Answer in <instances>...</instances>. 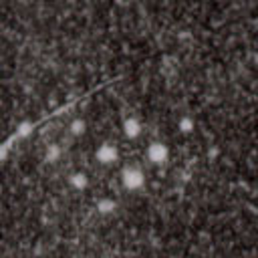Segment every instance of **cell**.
Instances as JSON below:
<instances>
[{"label":"cell","instance_id":"obj_9","mask_svg":"<svg viewBox=\"0 0 258 258\" xmlns=\"http://www.w3.org/2000/svg\"><path fill=\"white\" fill-rule=\"evenodd\" d=\"M177 127H179V131H181L183 135H187V133H191V131H194L196 123H194V119H191V117H181V119H179V123H177Z\"/></svg>","mask_w":258,"mask_h":258},{"label":"cell","instance_id":"obj_8","mask_svg":"<svg viewBox=\"0 0 258 258\" xmlns=\"http://www.w3.org/2000/svg\"><path fill=\"white\" fill-rule=\"evenodd\" d=\"M32 129H34V125H32L30 121H22V123L16 127V137H18V139H24V137H28V135L32 133Z\"/></svg>","mask_w":258,"mask_h":258},{"label":"cell","instance_id":"obj_5","mask_svg":"<svg viewBox=\"0 0 258 258\" xmlns=\"http://www.w3.org/2000/svg\"><path fill=\"white\" fill-rule=\"evenodd\" d=\"M69 183H71V187L73 189H85L87 185H89V177L83 173V171H75V173H71V177H69Z\"/></svg>","mask_w":258,"mask_h":258},{"label":"cell","instance_id":"obj_2","mask_svg":"<svg viewBox=\"0 0 258 258\" xmlns=\"http://www.w3.org/2000/svg\"><path fill=\"white\" fill-rule=\"evenodd\" d=\"M95 159L101 163V165H113L117 159H119V147L111 141H105L97 147L95 151Z\"/></svg>","mask_w":258,"mask_h":258},{"label":"cell","instance_id":"obj_1","mask_svg":"<svg viewBox=\"0 0 258 258\" xmlns=\"http://www.w3.org/2000/svg\"><path fill=\"white\" fill-rule=\"evenodd\" d=\"M121 185L129 191H137L145 185V173L137 165H127L121 171Z\"/></svg>","mask_w":258,"mask_h":258},{"label":"cell","instance_id":"obj_3","mask_svg":"<svg viewBox=\"0 0 258 258\" xmlns=\"http://www.w3.org/2000/svg\"><path fill=\"white\" fill-rule=\"evenodd\" d=\"M147 159H149L153 165H163V163H167V159H169V147H167L165 143H161V141L149 143V147H147Z\"/></svg>","mask_w":258,"mask_h":258},{"label":"cell","instance_id":"obj_4","mask_svg":"<svg viewBox=\"0 0 258 258\" xmlns=\"http://www.w3.org/2000/svg\"><path fill=\"white\" fill-rule=\"evenodd\" d=\"M123 135L127 139H137L141 135V121L137 117H127L123 121Z\"/></svg>","mask_w":258,"mask_h":258},{"label":"cell","instance_id":"obj_10","mask_svg":"<svg viewBox=\"0 0 258 258\" xmlns=\"http://www.w3.org/2000/svg\"><path fill=\"white\" fill-rule=\"evenodd\" d=\"M71 135H75V137H81L83 133H85V129H87V123L83 121V119H75L73 123H71Z\"/></svg>","mask_w":258,"mask_h":258},{"label":"cell","instance_id":"obj_6","mask_svg":"<svg viewBox=\"0 0 258 258\" xmlns=\"http://www.w3.org/2000/svg\"><path fill=\"white\" fill-rule=\"evenodd\" d=\"M115 210H117V202L111 200V198H103V200L97 202V212L103 214V216H109V214H113Z\"/></svg>","mask_w":258,"mask_h":258},{"label":"cell","instance_id":"obj_11","mask_svg":"<svg viewBox=\"0 0 258 258\" xmlns=\"http://www.w3.org/2000/svg\"><path fill=\"white\" fill-rule=\"evenodd\" d=\"M8 153H10V145H8V143H0V163L6 161Z\"/></svg>","mask_w":258,"mask_h":258},{"label":"cell","instance_id":"obj_7","mask_svg":"<svg viewBox=\"0 0 258 258\" xmlns=\"http://www.w3.org/2000/svg\"><path fill=\"white\" fill-rule=\"evenodd\" d=\"M58 157H60V147L56 143H50L44 149V161L46 163H54V161H58Z\"/></svg>","mask_w":258,"mask_h":258}]
</instances>
